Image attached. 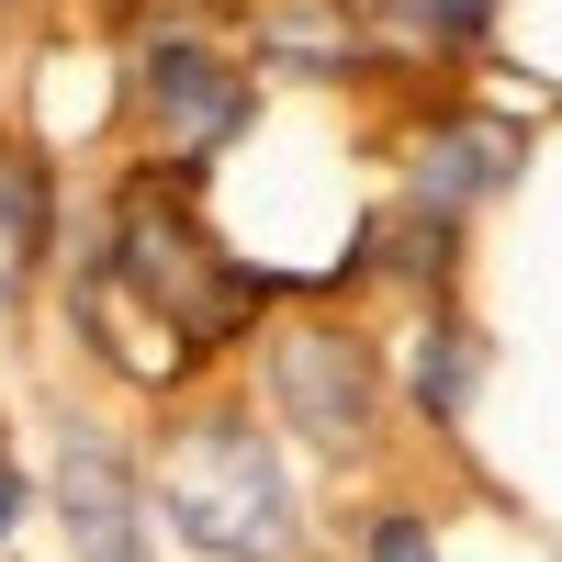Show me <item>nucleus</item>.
<instances>
[{"label":"nucleus","instance_id":"1","mask_svg":"<svg viewBox=\"0 0 562 562\" xmlns=\"http://www.w3.org/2000/svg\"><path fill=\"white\" fill-rule=\"evenodd\" d=\"M147 518L203 562H293L304 551L293 461H281L270 416L248 394H214V405H192L169 428L158 473H147Z\"/></svg>","mask_w":562,"mask_h":562},{"label":"nucleus","instance_id":"2","mask_svg":"<svg viewBox=\"0 0 562 562\" xmlns=\"http://www.w3.org/2000/svg\"><path fill=\"white\" fill-rule=\"evenodd\" d=\"M102 281H124L135 304H158L169 315V338L180 349H237V326H259V304H270V270H248V259H225L214 237H203V214L169 192V180H135V192L113 203V225H102Z\"/></svg>","mask_w":562,"mask_h":562},{"label":"nucleus","instance_id":"3","mask_svg":"<svg viewBox=\"0 0 562 562\" xmlns=\"http://www.w3.org/2000/svg\"><path fill=\"white\" fill-rule=\"evenodd\" d=\"M259 383H270V439H293L315 461H371L383 450L394 371L349 315H281L270 349H259Z\"/></svg>","mask_w":562,"mask_h":562},{"label":"nucleus","instance_id":"4","mask_svg":"<svg viewBox=\"0 0 562 562\" xmlns=\"http://www.w3.org/2000/svg\"><path fill=\"white\" fill-rule=\"evenodd\" d=\"M135 102H147L158 147L180 158V180H203L259 124V79L225 57V45H203V34H158L147 57H135Z\"/></svg>","mask_w":562,"mask_h":562},{"label":"nucleus","instance_id":"5","mask_svg":"<svg viewBox=\"0 0 562 562\" xmlns=\"http://www.w3.org/2000/svg\"><path fill=\"white\" fill-rule=\"evenodd\" d=\"M57 529H68V562H158V518H147V473L113 428L68 416L57 428Z\"/></svg>","mask_w":562,"mask_h":562},{"label":"nucleus","instance_id":"6","mask_svg":"<svg viewBox=\"0 0 562 562\" xmlns=\"http://www.w3.org/2000/svg\"><path fill=\"white\" fill-rule=\"evenodd\" d=\"M518 169H529V124H506V113H450L428 147H416V169H405V214L473 225Z\"/></svg>","mask_w":562,"mask_h":562},{"label":"nucleus","instance_id":"7","mask_svg":"<svg viewBox=\"0 0 562 562\" xmlns=\"http://www.w3.org/2000/svg\"><path fill=\"white\" fill-rule=\"evenodd\" d=\"M473 383H484V326L439 304L416 326V349H405V405L428 416V428H461V416H473Z\"/></svg>","mask_w":562,"mask_h":562},{"label":"nucleus","instance_id":"8","mask_svg":"<svg viewBox=\"0 0 562 562\" xmlns=\"http://www.w3.org/2000/svg\"><path fill=\"white\" fill-rule=\"evenodd\" d=\"M248 68H281V79H349V68H360L349 0H281V12L248 34Z\"/></svg>","mask_w":562,"mask_h":562},{"label":"nucleus","instance_id":"9","mask_svg":"<svg viewBox=\"0 0 562 562\" xmlns=\"http://www.w3.org/2000/svg\"><path fill=\"white\" fill-rule=\"evenodd\" d=\"M57 259V169L34 147H0V304Z\"/></svg>","mask_w":562,"mask_h":562},{"label":"nucleus","instance_id":"10","mask_svg":"<svg viewBox=\"0 0 562 562\" xmlns=\"http://www.w3.org/2000/svg\"><path fill=\"white\" fill-rule=\"evenodd\" d=\"M360 562H439V518H428L416 495H383V506L360 518Z\"/></svg>","mask_w":562,"mask_h":562},{"label":"nucleus","instance_id":"11","mask_svg":"<svg viewBox=\"0 0 562 562\" xmlns=\"http://www.w3.org/2000/svg\"><path fill=\"white\" fill-rule=\"evenodd\" d=\"M405 12H416L428 45H450V57H473V45L495 34V0H405Z\"/></svg>","mask_w":562,"mask_h":562},{"label":"nucleus","instance_id":"12","mask_svg":"<svg viewBox=\"0 0 562 562\" xmlns=\"http://www.w3.org/2000/svg\"><path fill=\"white\" fill-rule=\"evenodd\" d=\"M12 529H23V473L0 461V540H12Z\"/></svg>","mask_w":562,"mask_h":562},{"label":"nucleus","instance_id":"13","mask_svg":"<svg viewBox=\"0 0 562 562\" xmlns=\"http://www.w3.org/2000/svg\"><path fill=\"white\" fill-rule=\"evenodd\" d=\"M0 12H12V0H0Z\"/></svg>","mask_w":562,"mask_h":562}]
</instances>
